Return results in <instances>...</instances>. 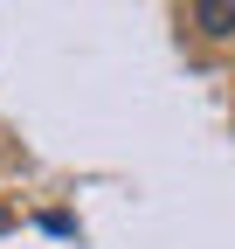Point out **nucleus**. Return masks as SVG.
Wrapping results in <instances>:
<instances>
[{
    "label": "nucleus",
    "mask_w": 235,
    "mask_h": 249,
    "mask_svg": "<svg viewBox=\"0 0 235 249\" xmlns=\"http://www.w3.org/2000/svg\"><path fill=\"white\" fill-rule=\"evenodd\" d=\"M194 21L208 35H235V0H194Z\"/></svg>",
    "instance_id": "f257e3e1"
}]
</instances>
